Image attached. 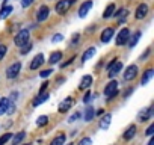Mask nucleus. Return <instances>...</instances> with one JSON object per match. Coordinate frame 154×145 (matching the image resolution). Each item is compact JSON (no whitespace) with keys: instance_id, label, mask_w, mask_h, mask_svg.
Segmentation results:
<instances>
[{"instance_id":"45","label":"nucleus","mask_w":154,"mask_h":145,"mask_svg":"<svg viewBox=\"0 0 154 145\" xmlns=\"http://www.w3.org/2000/svg\"><path fill=\"white\" fill-rule=\"evenodd\" d=\"M148 54H149V48H146V51H145V53H143V54L140 56V59H145V57H146Z\"/></svg>"},{"instance_id":"11","label":"nucleus","mask_w":154,"mask_h":145,"mask_svg":"<svg viewBox=\"0 0 154 145\" xmlns=\"http://www.w3.org/2000/svg\"><path fill=\"white\" fill-rule=\"evenodd\" d=\"M72 104H74V100H72L71 97H66V98H65V100L59 104V112H60V113L68 112V110H69V107H71Z\"/></svg>"},{"instance_id":"42","label":"nucleus","mask_w":154,"mask_h":145,"mask_svg":"<svg viewBox=\"0 0 154 145\" xmlns=\"http://www.w3.org/2000/svg\"><path fill=\"white\" fill-rule=\"evenodd\" d=\"M79 39H80V35H79V33H74V35H72V41H71V44H75Z\"/></svg>"},{"instance_id":"5","label":"nucleus","mask_w":154,"mask_h":145,"mask_svg":"<svg viewBox=\"0 0 154 145\" xmlns=\"http://www.w3.org/2000/svg\"><path fill=\"white\" fill-rule=\"evenodd\" d=\"M137 72H139L137 65H128V66L125 68V71H124V80L131 82V80L137 76Z\"/></svg>"},{"instance_id":"30","label":"nucleus","mask_w":154,"mask_h":145,"mask_svg":"<svg viewBox=\"0 0 154 145\" xmlns=\"http://www.w3.org/2000/svg\"><path fill=\"white\" fill-rule=\"evenodd\" d=\"M47 122H48V116L47 115H41L36 119V125L38 127H44V125H47Z\"/></svg>"},{"instance_id":"22","label":"nucleus","mask_w":154,"mask_h":145,"mask_svg":"<svg viewBox=\"0 0 154 145\" xmlns=\"http://www.w3.org/2000/svg\"><path fill=\"white\" fill-rule=\"evenodd\" d=\"M48 100V94L45 92V94H39L36 98H33V101H32V104L33 106H39V104H42L44 101H47Z\"/></svg>"},{"instance_id":"12","label":"nucleus","mask_w":154,"mask_h":145,"mask_svg":"<svg viewBox=\"0 0 154 145\" xmlns=\"http://www.w3.org/2000/svg\"><path fill=\"white\" fill-rule=\"evenodd\" d=\"M91 8H92V2H91V0L82 3V6L79 8V17H80V18H85V17L88 15V12H89Z\"/></svg>"},{"instance_id":"40","label":"nucleus","mask_w":154,"mask_h":145,"mask_svg":"<svg viewBox=\"0 0 154 145\" xmlns=\"http://www.w3.org/2000/svg\"><path fill=\"white\" fill-rule=\"evenodd\" d=\"M91 98H92V94H91V92H86L85 97H83V103H89Z\"/></svg>"},{"instance_id":"25","label":"nucleus","mask_w":154,"mask_h":145,"mask_svg":"<svg viewBox=\"0 0 154 145\" xmlns=\"http://www.w3.org/2000/svg\"><path fill=\"white\" fill-rule=\"evenodd\" d=\"M113 12H115V3L107 5V8H106L104 12H103V18H110V17L113 15Z\"/></svg>"},{"instance_id":"39","label":"nucleus","mask_w":154,"mask_h":145,"mask_svg":"<svg viewBox=\"0 0 154 145\" xmlns=\"http://www.w3.org/2000/svg\"><path fill=\"white\" fill-rule=\"evenodd\" d=\"M47 88H48V82L45 80V82L41 85V88H39V94H44V92L47 91Z\"/></svg>"},{"instance_id":"26","label":"nucleus","mask_w":154,"mask_h":145,"mask_svg":"<svg viewBox=\"0 0 154 145\" xmlns=\"http://www.w3.org/2000/svg\"><path fill=\"white\" fill-rule=\"evenodd\" d=\"M24 136H26V133H24V131H18L15 136H12V145H20V143L23 142Z\"/></svg>"},{"instance_id":"18","label":"nucleus","mask_w":154,"mask_h":145,"mask_svg":"<svg viewBox=\"0 0 154 145\" xmlns=\"http://www.w3.org/2000/svg\"><path fill=\"white\" fill-rule=\"evenodd\" d=\"M151 115H152V109L151 107H146V109H143V112H140L139 113V121L140 122H145V121H148L149 118H151Z\"/></svg>"},{"instance_id":"46","label":"nucleus","mask_w":154,"mask_h":145,"mask_svg":"<svg viewBox=\"0 0 154 145\" xmlns=\"http://www.w3.org/2000/svg\"><path fill=\"white\" fill-rule=\"evenodd\" d=\"M17 95H18V92H12V94H11V100L14 101V100L17 98Z\"/></svg>"},{"instance_id":"32","label":"nucleus","mask_w":154,"mask_h":145,"mask_svg":"<svg viewBox=\"0 0 154 145\" xmlns=\"http://www.w3.org/2000/svg\"><path fill=\"white\" fill-rule=\"evenodd\" d=\"M30 48H32V44H30V42H27V44H24V45L21 47V50H20V51H21V54H27V53L30 51Z\"/></svg>"},{"instance_id":"20","label":"nucleus","mask_w":154,"mask_h":145,"mask_svg":"<svg viewBox=\"0 0 154 145\" xmlns=\"http://www.w3.org/2000/svg\"><path fill=\"white\" fill-rule=\"evenodd\" d=\"M11 12H12V6H11V5H5L2 9H0V20L8 18V17L11 15Z\"/></svg>"},{"instance_id":"19","label":"nucleus","mask_w":154,"mask_h":145,"mask_svg":"<svg viewBox=\"0 0 154 145\" xmlns=\"http://www.w3.org/2000/svg\"><path fill=\"white\" fill-rule=\"evenodd\" d=\"M94 116H95V109L94 107H86V110H85V113H83V119L86 121V122H89V121H92L94 119Z\"/></svg>"},{"instance_id":"21","label":"nucleus","mask_w":154,"mask_h":145,"mask_svg":"<svg viewBox=\"0 0 154 145\" xmlns=\"http://www.w3.org/2000/svg\"><path fill=\"white\" fill-rule=\"evenodd\" d=\"M139 38H140V32L137 30V32H134L131 36H128V41H127V44H128V47L131 48V47H134L136 44H137V41H139Z\"/></svg>"},{"instance_id":"8","label":"nucleus","mask_w":154,"mask_h":145,"mask_svg":"<svg viewBox=\"0 0 154 145\" xmlns=\"http://www.w3.org/2000/svg\"><path fill=\"white\" fill-rule=\"evenodd\" d=\"M48 15H50V8L47 5H42L36 12V20L38 21H45L48 18Z\"/></svg>"},{"instance_id":"10","label":"nucleus","mask_w":154,"mask_h":145,"mask_svg":"<svg viewBox=\"0 0 154 145\" xmlns=\"http://www.w3.org/2000/svg\"><path fill=\"white\" fill-rule=\"evenodd\" d=\"M113 35H115V30L112 29V27H106L103 32H101V42H104V44H107L112 38H113Z\"/></svg>"},{"instance_id":"28","label":"nucleus","mask_w":154,"mask_h":145,"mask_svg":"<svg viewBox=\"0 0 154 145\" xmlns=\"http://www.w3.org/2000/svg\"><path fill=\"white\" fill-rule=\"evenodd\" d=\"M65 139H66V137H65V134H63V133H60L59 136H56V137L50 142V145H63V143H65Z\"/></svg>"},{"instance_id":"14","label":"nucleus","mask_w":154,"mask_h":145,"mask_svg":"<svg viewBox=\"0 0 154 145\" xmlns=\"http://www.w3.org/2000/svg\"><path fill=\"white\" fill-rule=\"evenodd\" d=\"M134 134H136V125H134V124H131V125H128V127L125 128V131H124L122 137H124V140H130V139H133V137H134Z\"/></svg>"},{"instance_id":"9","label":"nucleus","mask_w":154,"mask_h":145,"mask_svg":"<svg viewBox=\"0 0 154 145\" xmlns=\"http://www.w3.org/2000/svg\"><path fill=\"white\" fill-rule=\"evenodd\" d=\"M148 15V5L146 3H140L137 8H136V12H134V17L137 20H142Z\"/></svg>"},{"instance_id":"38","label":"nucleus","mask_w":154,"mask_h":145,"mask_svg":"<svg viewBox=\"0 0 154 145\" xmlns=\"http://www.w3.org/2000/svg\"><path fill=\"white\" fill-rule=\"evenodd\" d=\"M145 134H146V136H152V134H154V122H152V124H151V125L146 128Z\"/></svg>"},{"instance_id":"4","label":"nucleus","mask_w":154,"mask_h":145,"mask_svg":"<svg viewBox=\"0 0 154 145\" xmlns=\"http://www.w3.org/2000/svg\"><path fill=\"white\" fill-rule=\"evenodd\" d=\"M104 95L109 97V98L116 97V95H118V82L110 80V82L106 85V88H104Z\"/></svg>"},{"instance_id":"3","label":"nucleus","mask_w":154,"mask_h":145,"mask_svg":"<svg viewBox=\"0 0 154 145\" xmlns=\"http://www.w3.org/2000/svg\"><path fill=\"white\" fill-rule=\"evenodd\" d=\"M72 3H75V0H59V2L56 3V6H54V9L59 15H63V14L68 12V9L71 8Z\"/></svg>"},{"instance_id":"31","label":"nucleus","mask_w":154,"mask_h":145,"mask_svg":"<svg viewBox=\"0 0 154 145\" xmlns=\"http://www.w3.org/2000/svg\"><path fill=\"white\" fill-rule=\"evenodd\" d=\"M12 139V133H5L2 137H0V145H5L8 140H11Z\"/></svg>"},{"instance_id":"35","label":"nucleus","mask_w":154,"mask_h":145,"mask_svg":"<svg viewBox=\"0 0 154 145\" xmlns=\"http://www.w3.org/2000/svg\"><path fill=\"white\" fill-rule=\"evenodd\" d=\"M51 72H53V69H44V71L39 72V76H41L42 79H45V77H48V76L51 74Z\"/></svg>"},{"instance_id":"48","label":"nucleus","mask_w":154,"mask_h":145,"mask_svg":"<svg viewBox=\"0 0 154 145\" xmlns=\"http://www.w3.org/2000/svg\"><path fill=\"white\" fill-rule=\"evenodd\" d=\"M69 145H72V143H69Z\"/></svg>"},{"instance_id":"36","label":"nucleus","mask_w":154,"mask_h":145,"mask_svg":"<svg viewBox=\"0 0 154 145\" xmlns=\"http://www.w3.org/2000/svg\"><path fill=\"white\" fill-rule=\"evenodd\" d=\"M91 143H92L91 137H83V139H80V142H79V145H91Z\"/></svg>"},{"instance_id":"23","label":"nucleus","mask_w":154,"mask_h":145,"mask_svg":"<svg viewBox=\"0 0 154 145\" xmlns=\"http://www.w3.org/2000/svg\"><path fill=\"white\" fill-rule=\"evenodd\" d=\"M113 15L118 18V21H119V23H122V21L125 20V17L128 15V11H127L125 8H122V9H119L118 12H113Z\"/></svg>"},{"instance_id":"17","label":"nucleus","mask_w":154,"mask_h":145,"mask_svg":"<svg viewBox=\"0 0 154 145\" xmlns=\"http://www.w3.org/2000/svg\"><path fill=\"white\" fill-rule=\"evenodd\" d=\"M152 76H154V69H151V68H148L143 74H142V79H140V85H146L151 79H152Z\"/></svg>"},{"instance_id":"16","label":"nucleus","mask_w":154,"mask_h":145,"mask_svg":"<svg viewBox=\"0 0 154 145\" xmlns=\"http://www.w3.org/2000/svg\"><path fill=\"white\" fill-rule=\"evenodd\" d=\"M110 121H112V115H110V113H106V115L100 119V128H101V130H107L109 125H110Z\"/></svg>"},{"instance_id":"27","label":"nucleus","mask_w":154,"mask_h":145,"mask_svg":"<svg viewBox=\"0 0 154 145\" xmlns=\"http://www.w3.org/2000/svg\"><path fill=\"white\" fill-rule=\"evenodd\" d=\"M8 106H9V100L8 98H0V115L6 113Z\"/></svg>"},{"instance_id":"13","label":"nucleus","mask_w":154,"mask_h":145,"mask_svg":"<svg viewBox=\"0 0 154 145\" xmlns=\"http://www.w3.org/2000/svg\"><path fill=\"white\" fill-rule=\"evenodd\" d=\"M42 63H44V54H42V53H38V54L33 57V60L30 62V69H36V68H39Z\"/></svg>"},{"instance_id":"24","label":"nucleus","mask_w":154,"mask_h":145,"mask_svg":"<svg viewBox=\"0 0 154 145\" xmlns=\"http://www.w3.org/2000/svg\"><path fill=\"white\" fill-rule=\"evenodd\" d=\"M60 59H62V51H53L48 57V62L53 65V63H57Z\"/></svg>"},{"instance_id":"43","label":"nucleus","mask_w":154,"mask_h":145,"mask_svg":"<svg viewBox=\"0 0 154 145\" xmlns=\"http://www.w3.org/2000/svg\"><path fill=\"white\" fill-rule=\"evenodd\" d=\"M74 59H75V56H72V57H71L69 60H66V62H63V63H62L60 66H62V68H65V66H68L69 63H72V60H74Z\"/></svg>"},{"instance_id":"29","label":"nucleus","mask_w":154,"mask_h":145,"mask_svg":"<svg viewBox=\"0 0 154 145\" xmlns=\"http://www.w3.org/2000/svg\"><path fill=\"white\" fill-rule=\"evenodd\" d=\"M95 54V47H89L85 53H83V56H82V60L85 62V60H88V59H91L92 56Z\"/></svg>"},{"instance_id":"33","label":"nucleus","mask_w":154,"mask_h":145,"mask_svg":"<svg viewBox=\"0 0 154 145\" xmlns=\"http://www.w3.org/2000/svg\"><path fill=\"white\" fill-rule=\"evenodd\" d=\"M80 116H82V113H80V112H75V113H72V115L68 118V122H74L75 119H79Z\"/></svg>"},{"instance_id":"34","label":"nucleus","mask_w":154,"mask_h":145,"mask_svg":"<svg viewBox=\"0 0 154 145\" xmlns=\"http://www.w3.org/2000/svg\"><path fill=\"white\" fill-rule=\"evenodd\" d=\"M33 3H35V0H21V8H29Z\"/></svg>"},{"instance_id":"6","label":"nucleus","mask_w":154,"mask_h":145,"mask_svg":"<svg viewBox=\"0 0 154 145\" xmlns=\"http://www.w3.org/2000/svg\"><path fill=\"white\" fill-rule=\"evenodd\" d=\"M20 71H21V62H15L6 69V77L8 79H15L20 74Z\"/></svg>"},{"instance_id":"2","label":"nucleus","mask_w":154,"mask_h":145,"mask_svg":"<svg viewBox=\"0 0 154 145\" xmlns=\"http://www.w3.org/2000/svg\"><path fill=\"white\" fill-rule=\"evenodd\" d=\"M29 38H30V32L27 30V29H21L17 35H15V38H14V42H15V45L17 47H23L24 44H27L29 42Z\"/></svg>"},{"instance_id":"7","label":"nucleus","mask_w":154,"mask_h":145,"mask_svg":"<svg viewBox=\"0 0 154 145\" xmlns=\"http://www.w3.org/2000/svg\"><path fill=\"white\" fill-rule=\"evenodd\" d=\"M128 36H130V30H128L127 27H122V29L119 30L118 36H116V45H124V44H127Z\"/></svg>"},{"instance_id":"37","label":"nucleus","mask_w":154,"mask_h":145,"mask_svg":"<svg viewBox=\"0 0 154 145\" xmlns=\"http://www.w3.org/2000/svg\"><path fill=\"white\" fill-rule=\"evenodd\" d=\"M6 50H8V47H6V45H0V60H2V59L5 57Z\"/></svg>"},{"instance_id":"1","label":"nucleus","mask_w":154,"mask_h":145,"mask_svg":"<svg viewBox=\"0 0 154 145\" xmlns=\"http://www.w3.org/2000/svg\"><path fill=\"white\" fill-rule=\"evenodd\" d=\"M121 69H122V62L118 59H112L107 65V74L110 79H113L115 76H118V72H121Z\"/></svg>"},{"instance_id":"41","label":"nucleus","mask_w":154,"mask_h":145,"mask_svg":"<svg viewBox=\"0 0 154 145\" xmlns=\"http://www.w3.org/2000/svg\"><path fill=\"white\" fill-rule=\"evenodd\" d=\"M62 39H63V36H62L60 33H57V35H54V38H53L51 41H53V42H60Z\"/></svg>"},{"instance_id":"47","label":"nucleus","mask_w":154,"mask_h":145,"mask_svg":"<svg viewBox=\"0 0 154 145\" xmlns=\"http://www.w3.org/2000/svg\"><path fill=\"white\" fill-rule=\"evenodd\" d=\"M148 145H154V137H151V139H149V142H148Z\"/></svg>"},{"instance_id":"15","label":"nucleus","mask_w":154,"mask_h":145,"mask_svg":"<svg viewBox=\"0 0 154 145\" xmlns=\"http://www.w3.org/2000/svg\"><path fill=\"white\" fill-rule=\"evenodd\" d=\"M91 85H92V76L86 74V76H83V77H82L80 85H79V89H88Z\"/></svg>"},{"instance_id":"44","label":"nucleus","mask_w":154,"mask_h":145,"mask_svg":"<svg viewBox=\"0 0 154 145\" xmlns=\"http://www.w3.org/2000/svg\"><path fill=\"white\" fill-rule=\"evenodd\" d=\"M131 92H133V88H127V89H125V92H124V98H127Z\"/></svg>"}]
</instances>
